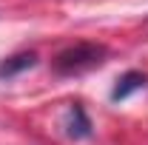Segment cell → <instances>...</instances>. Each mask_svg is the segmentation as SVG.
<instances>
[{"label": "cell", "instance_id": "6da1fadb", "mask_svg": "<svg viewBox=\"0 0 148 145\" xmlns=\"http://www.w3.org/2000/svg\"><path fill=\"white\" fill-rule=\"evenodd\" d=\"M106 46H97V43H77L69 46L66 51H60L54 57V71L57 74H83L91 71L97 66L106 63Z\"/></svg>", "mask_w": 148, "mask_h": 145}, {"label": "cell", "instance_id": "3957f363", "mask_svg": "<svg viewBox=\"0 0 148 145\" xmlns=\"http://www.w3.org/2000/svg\"><path fill=\"white\" fill-rule=\"evenodd\" d=\"M145 88V74L140 71H125L120 80H117V85L111 91V100L114 103H123V100H128L134 91H143Z\"/></svg>", "mask_w": 148, "mask_h": 145}, {"label": "cell", "instance_id": "277c9868", "mask_svg": "<svg viewBox=\"0 0 148 145\" xmlns=\"http://www.w3.org/2000/svg\"><path fill=\"white\" fill-rule=\"evenodd\" d=\"M37 63V54L34 51H20V54H14V57H9V60H3L0 63V80L6 77H14V74H20V71H26V68H32Z\"/></svg>", "mask_w": 148, "mask_h": 145}, {"label": "cell", "instance_id": "7a4b0ae2", "mask_svg": "<svg viewBox=\"0 0 148 145\" xmlns=\"http://www.w3.org/2000/svg\"><path fill=\"white\" fill-rule=\"evenodd\" d=\"M63 125H66V134H69L71 140H88V137H91V120H88V114H86V108H83L80 103L69 105Z\"/></svg>", "mask_w": 148, "mask_h": 145}]
</instances>
